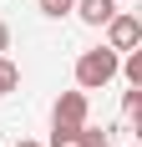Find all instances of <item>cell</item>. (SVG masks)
<instances>
[{"mask_svg":"<svg viewBox=\"0 0 142 147\" xmlns=\"http://www.w3.org/2000/svg\"><path fill=\"white\" fill-rule=\"evenodd\" d=\"M122 117H127V127H137V122H142V86H132L127 96H122Z\"/></svg>","mask_w":142,"mask_h":147,"instance_id":"obj_5","label":"cell"},{"mask_svg":"<svg viewBox=\"0 0 142 147\" xmlns=\"http://www.w3.org/2000/svg\"><path fill=\"white\" fill-rule=\"evenodd\" d=\"M76 147H112V137L97 132V127H81V132H76Z\"/></svg>","mask_w":142,"mask_h":147,"instance_id":"obj_7","label":"cell"},{"mask_svg":"<svg viewBox=\"0 0 142 147\" xmlns=\"http://www.w3.org/2000/svg\"><path fill=\"white\" fill-rule=\"evenodd\" d=\"M117 66H122V56L112 46H91V51L76 56V86L81 91H101L107 81H117Z\"/></svg>","mask_w":142,"mask_h":147,"instance_id":"obj_1","label":"cell"},{"mask_svg":"<svg viewBox=\"0 0 142 147\" xmlns=\"http://www.w3.org/2000/svg\"><path fill=\"white\" fill-rule=\"evenodd\" d=\"M71 10L81 15L86 26H107V20H112V15H117V0H76Z\"/></svg>","mask_w":142,"mask_h":147,"instance_id":"obj_4","label":"cell"},{"mask_svg":"<svg viewBox=\"0 0 142 147\" xmlns=\"http://www.w3.org/2000/svg\"><path fill=\"white\" fill-rule=\"evenodd\" d=\"M107 46H112L117 56H122V51H137L142 46V20L132 10H117L112 20H107Z\"/></svg>","mask_w":142,"mask_h":147,"instance_id":"obj_3","label":"cell"},{"mask_svg":"<svg viewBox=\"0 0 142 147\" xmlns=\"http://www.w3.org/2000/svg\"><path fill=\"white\" fill-rule=\"evenodd\" d=\"M15 86H20V71H15V61H5V56H0V96H10Z\"/></svg>","mask_w":142,"mask_h":147,"instance_id":"obj_6","label":"cell"},{"mask_svg":"<svg viewBox=\"0 0 142 147\" xmlns=\"http://www.w3.org/2000/svg\"><path fill=\"white\" fill-rule=\"evenodd\" d=\"M5 51H10V26L0 20V56H5Z\"/></svg>","mask_w":142,"mask_h":147,"instance_id":"obj_9","label":"cell"},{"mask_svg":"<svg viewBox=\"0 0 142 147\" xmlns=\"http://www.w3.org/2000/svg\"><path fill=\"white\" fill-rule=\"evenodd\" d=\"M15 147H41V142H15Z\"/></svg>","mask_w":142,"mask_h":147,"instance_id":"obj_10","label":"cell"},{"mask_svg":"<svg viewBox=\"0 0 142 147\" xmlns=\"http://www.w3.org/2000/svg\"><path fill=\"white\" fill-rule=\"evenodd\" d=\"M71 5H76V0H41V15L61 20V15H71Z\"/></svg>","mask_w":142,"mask_h":147,"instance_id":"obj_8","label":"cell"},{"mask_svg":"<svg viewBox=\"0 0 142 147\" xmlns=\"http://www.w3.org/2000/svg\"><path fill=\"white\" fill-rule=\"evenodd\" d=\"M86 117H91V102H86V91H61L56 107H51V127H66V132H76V127H86Z\"/></svg>","mask_w":142,"mask_h":147,"instance_id":"obj_2","label":"cell"}]
</instances>
